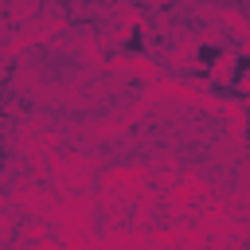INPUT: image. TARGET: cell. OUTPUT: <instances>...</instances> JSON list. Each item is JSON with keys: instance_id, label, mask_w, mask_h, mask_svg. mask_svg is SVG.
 <instances>
[{"instance_id": "6da1fadb", "label": "cell", "mask_w": 250, "mask_h": 250, "mask_svg": "<svg viewBox=\"0 0 250 250\" xmlns=\"http://www.w3.org/2000/svg\"><path fill=\"white\" fill-rule=\"evenodd\" d=\"M215 55H219V51H215V47H211V43H207V47H199V59H203V62H211V59H215Z\"/></svg>"}]
</instances>
